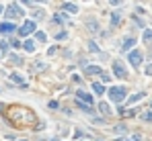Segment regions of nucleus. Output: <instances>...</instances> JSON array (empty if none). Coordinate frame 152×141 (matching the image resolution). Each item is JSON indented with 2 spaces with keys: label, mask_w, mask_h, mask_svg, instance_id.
Returning a JSON list of instances; mask_svg holds the SVG:
<instances>
[{
  "label": "nucleus",
  "mask_w": 152,
  "mask_h": 141,
  "mask_svg": "<svg viewBox=\"0 0 152 141\" xmlns=\"http://www.w3.org/2000/svg\"><path fill=\"white\" fill-rule=\"evenodd\" d=\"M10 78H12V82H23V76H21V74H10Z\"/></svg>",
  "instance_id": "nucleus-17"
},
{
  "label": "nucleus",
  "mask_w": 152,
  "mask_h": 141,
  "mask_svg": "<svg viewBox=\"0 0 152 141\" xmlns=\"http://www.w3.org/2000/svg\"><path fill=\"white\" fill-rule=\"evenodd\" d=\"M144 96H146L144 92H138V94H134V96H129V102H138V100H142Z\"/></svg>",
  "instance_id": "nucleus-13"
},
{
  "label": "nucleus",
  "mask_w": 152,
  "mask_h": 141,
  "mask_svg": "<svg viewBox=\"0 0 152 141\" xmlns=\"http://www.w3.org/2000/svg\"><path fill=\"white\" fill-rule=\"evenodd\" d=\"M35 39L43 43V41H45V33H43V31H37V33H35Z\"/></svg>",
  "instance_id": "nucleus-16"
},
{
  "label": "nucleus",
  "mask_w": 152,
  "mask_h": 141,
  "mask_svg": "<svg viewBox=\"0 0 152 141\" xmlns=\"http://www.w3.org/2000/svg\"><path fill=\"white\" fill-rule=\"evenodd\" d=\"M99 108H101V110H103L105 114H109V106H107L105 102H101V104H99Z\"/></svg>",
  "instance_id": "nucleus-18"
},
{
  "label": "nucleus",
  "mask_w": 152,
  "mask_h": 141,
  "mask_svg": "<svg viewBox=\"0 0 152 141\" xmlns=\"http://www.w3.org/2000/svg\"><path fill=\"white\" fill-rule=\"evenodd\" d=\"M23 49H25V51H29V53H33V51H35V41H31V39H29V41H25V43H23Z\"/></svg>",
  "instance_id": "nucleus-9"
},
{
  "label": "nucleus",
  "mask_w": 152,
  "mask_h": 141,
  "mask_svg": "<svg viewBox=\"0 0 152 141\" xmlns=\"http://www.w3.org/2000/svg\"><path fill=\"white\" fill-rule=\"evenodd\" d=\"M4 14H6L8 18H17V16L23 14V8H21L19 4H10L8 8H4Z\"/></svg>",
  "instance_id": "nucleus-3"
},
{
  "label": "nucleus",
  "mask_w": 152,
  "mask_h": 141,
  "mask_svg": "<svg viewBox=\"0 0 152 141\" xmlns=\"http://www.w3.org/2000/svg\"><path fill=\"white\" fill-rule=\"evenodd\" d=\"M89 47H91V51H99V47H97V45H95L93 41H91V45H89Z\"/></svg>",
  "instance_id": "nucleus-24"
},
{
  "label": "nucleus",
  "mask_w": 152,
  "mask_h": 141,
  "mask_svg": "<svg viewBox=\"0 0 152 141\" xmlns=\"http://www.w3.org/2000/svg\"><path fill=\"white\" fill-rule=\"evenodd\" d=\"M127 59H129V63H132L134 67H140V63H142V53H140L138 49H134V51H129Z\"/></svg>",
  "instance_id": "nucleus-4"
},
{
  "label": "nucleus",
  "mask_w": 152,
  "mask_h": 141,
  "mask_svg": "<svg viewBox=\"0 0 152 141\" xmlns=\"http://www.w3.org/2000/svg\"><path fill=\"white\" fill-rule=\"evenodd\" d=\"M93 90H95V94H99V96L107 92V90H105V86H103L101 82H93Z\"/></svg>",
  "instance_id": "nucleus-8"
},
{
  "label": "nucleus",
  "mask_w": 152,
  "mask_h": 141,
  "mask_svg": "<svg viewBox=\"0 0 152 141\" xmlns=\"http://www.w3.org/2000/svg\"><path fill=\"white\" fill-rule=\"evenodd\" d=\"M8 43H10L12 47H17V49H19V47H23V43H21V41H17V39H14V41H8Z\"/></svg>",
  "instance_id": "nucleus-21"
},
{
  "label": "nucleus",
  "mask_w": 152,
  "mask_h": 141,
  "mask_svg": "<svg viewBox=\"0 0 152 141\" xmlns=\"http://www.w3.org/2000/svg\"><path fill=\"white\" fill-rule=\"evenodd\" d=\"M125 88L123 86H113V88H109V90H107V94H109V98L113 100V102H123V98H125Z\"/></svg>",
  "instance_id": "nucleus-1"
},
{
  "label": "nucleus",
  "mask_w": 152,
  "mask_h": 141,
  "mask_svg": "<svg viewBox=\"0 0 152 141\" xmlns=\"http://www.w3.org/2000/svg\"><path fill=\"white\" fill-rule=\"evenodd\" d=\"M134 43H136V39H132V37H127V39L123 41V51H127V49H132V47H134Z\"/></svg>",
  "instance_id": "nucleus-11"
},
{
  "label": "nucleus",
  "mask_w": 152,
  "mask_h": 141,
  "mask_svg": "<svg viewBox=\"0 0 152 141\" xmlns=\"http://www.w3.org/2000/svg\"><path fill=\"white\" fill-rule=\"evenodd\" d=\"M142 119H144V121H152V112H146V114H142Z\"/></svg>",
  "instance_id": "nucleus-23"
},
{
  "label": "nucleus",
  "mask_w": 152,
  "mask_h": 141,
  "mask_svg": "<svg viewBox=\"0 0 152 141\" xmlns=\"http://www.w3.org/2000/svg\"><path fill=\"white\" fill-rule=\"evenodd\" d=\"M142 37H144V41H152V29H146Z\"/></svg>",
  "instance_id": "nucleus-15"
},
{
  "label": "nucleus",
  "mask_w": 152,
  "mask_h": 141,
  "mask_svg": "<svg viewBox=\"0 0 152 141\" xmlns=\"http://www.w3.org/2000/svg\"><path fill=\"white\" fill-rule=\"evenodd\" d=\"M33 31H35V22H33V20H25L23 27L19 29V35L25 37V35H29V33H33Z\"/></svg>",
  "instance_id": "nucleus-6"
},
{
  "label": "nucleus",
  "mask_w": 152,
  "mask_h": 141,
  "mask_svg": "<svg viewBox=\"0 0 152 141\" xmlns=\"http://www.w3.org/2000/svg\"><path fill=\"white\" fill-rule=\"evenodd\" d=\"M101 80H103V82H111V76H109V74H101Z\"/></svg>",
  "instance_id": "nucleus-22"
},
{
  "label": "nucleus",
  "mask_w": 152,
  "mask_h": 141,
  "mask_svg": "<svg viewBox=\"0 0 152 141\" xmlns=\"http://www.w3.org/2000/svg\"><path fill=\"white\" fill-rule=\"evenodd\" d=\"M64 10H66V12H78L76 4H72V2H66V4H64Z\"/></svg>",
  "instance_id": "nucleus-12"
},
{
  "label": "nucleus",
  "mask_w": 152,
  "mask_h": 141,
  "mask_svg": "<svg viewBox=\"0 0 152 141\" xmlns=\"http://www.w3.org/2000/svg\"><path fill=\"white\" fill-rule=\"evenodd\" d=\"M113 74L117 76V78H121V80H125L127 78V69H125V65L117 59V61H113Z\"/></svg>",
  "instance_id": "nucleus-2"
},
{
  "label": "nucleus",
  "mask_w": 152,
  "mask_h": 141,
  "mask_svg": "<svg viewBox=\"0 0 152 141\" xmlns=\"http://www.w3.org/2000/svg\"><path fill=\"white\" fill-rule=\"evenodd\" d=\"M78 100H80V102L84 100V104L89 106V104L93 102V96H91V94H86V92H82V90H78Z\"/></svg>",
  "instance_id": "nucleus-7"
},
{
  "label": "nucleus",
  "mask_w": 152,
  "mask_h": 141,
  "mask_svg": "<svg viewBox=\"0 0 152 141\" xmlns=\"http://www.w3.org/2000/svg\"><path fill=\"white\" fill-rule=\"evenodd\" d=\"M0 51H2V53H6V51H8V41H4V39L0 41Z\"/></svg>",
  "instance_id": "nucleus-14"
},
{
  "label": "nucleus",
  "mask_w": 152,
  "mask_h": 141,
  "mask_svg": "<svg viewBox=\"0 0 152 141\" xmlns=\"http://www.w3.org/2000/svg\"><path fill=\"white\" fill-rule=\"evenodd\" d=\"M0 12H4V6H2V4H0Z\"/></svg>",
  "instance_id": "nucleus-25"
},
{
  "label": "nucleus",
  "mask_w": 152,
  "mask_h": 141,
  "mask_svg": "<svg viewBox=\"0 0 152 141\" xmlns=\"http://www.w3.org/2000/svg\"><path fill=\"white\" fill-rule=\"evenodd\" d=\"M144 72H146V76H152V63H148V65L144 67Z\"/></svg>",
  "instance_id": "nucleus-20"
},
{
  "label": "nucleus",
  "mask_w": 152,
  "mask_h": 141,
  "mask_svg": "<svg viewBox=\"0 0 152 141\" xmlns=\"http://www.w3.org/2000/svg\"><path fill=\"white\" fill-rule=\"evenodd\" d=\"M14 31H17V25H14V22H10V20L0 22V33H2V35H10V33H14Z\"/></svg>",
  "instance_id": "nucleus-5"
},
{
  "label": "nucleus",
  "mask_w": 152,
  "mask_h": 141,
  "mask_svg": "<svg viewBox=\"0 0 152 141\" xmlns=\"http://www.w3.org/2000/svg\"><path fill=\"white\" fill-rule=\"evenodd\" d=\"M84 74H103V69L99 65H89V67L84 69Z\"/></svg>",
  "instance_id": "nucleus-10"
},
{
  "label": "nucleus",
  "mask_w": 152,
  "mask_h": 141,
  "mask_svg": "<svg viewBox=\"0 0 152 141\" xmlns=\"http://www.w3.org/2000/svg\"><path fill=\"white\" fill-rule=\"evenodd\" d=\"M117 22H119V14L113 12V16H111V25H117Z\"/></svg>",
  "instance_id": "nucleus-19"
}]
</instances>
